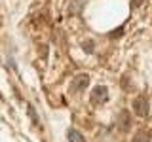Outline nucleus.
Masks as SVG:
<instances>
[{"label": "nucleus", "mask_w": 152, "mask_h": 142, "mask_svg": "<svg viewBox=\"0 0 152 142\" xmlns=\"http://www.w3.org/2000/svg\"><path fill=\"white\" fill-rule=\"evenodd\" d=\"M133 142H150V135L146 131H139L133 136Z\"/></svg>", "instance_id": "39448f33"}, {"label": "nucleus", "mask_w": 152, "mask_h": 142, "mask_svg": "<svg viewBox=\"0 0 152 142\" xmlns=\"http://www.w3.org/2000/svg\"><path fill=\"white\" fill-rule=\"evenodd\" d=\"M69 142H86V138L80 135V131L69 129Z\"/></svg>", "instance_id": "20e7f679"}, {"label": "nucleus", "mask_w": 152, "mask_h": 142, "mask_svg": "<svg viewBox=\"0 0 152 142\" xmlns=\"http://www.w3.org/2000/svg\"><path fill=\"white\" fill-rule=\"evenodd\" d=\"M108 101V89L104 85H97L91 93V102L93 104H104Z\"/></svg>", "instance_id": "7ed1b4c3"}, {"label": "nucleus", "mask_w": 152, "mask_h": 142, "mask_svg": "<svg viewBox=\"0 0 152 142\" xmlns=\"http://www.w3.org/2000/svg\"><path fill=\"white\" fill-rule=\"evenodd\" d=\"M133 110L139 117H146L148 116V101H146L145 95H139V97L133 101Z\"/></svg>", "instance_id": "f257e3e1"}, {"label": "nucleus", "mask_w": 152, "mask_h": 142, "mask_svg": "<svg viewBox=\"0 0 152 142\" xmlns=\"http://www.w3.org/2000/svg\"><path fill=\"white\" fill-rule=\"evenodd\" d=\"M89 83V76L88 74H78L72 78V83H70V93H78V91H84Z\"/></svg>", "instance_id": "f03ea898"}, {"label": "nucleus", "mask_w": 152, "mask_h": 142, "mask_svg": "<svg viewBox=\"0 0 152 142\" xmlns=\"http://www.w3.org/2000/svg\"><path fill=\"white\" fill-rule=\"evenodd\" d=\"M84 46H86V51H88V53H89V51H91V49H93V47H91V46H93V44H91V42H86V44H84Z\"/></svg>", "instance_id": "423d86ee"}]
</instances>
